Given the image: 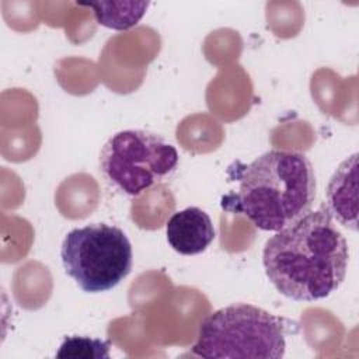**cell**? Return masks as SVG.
I'll return each mask as SVG.
<instances>
[{"instance_id":"5b68a950","label":"cell","mask_w":359,"mask_h":359,"mask_svg":"<svg viewBox=\"0 0 359 359\" xmlns=\"http://www.w3.org/2000/svg\"><path fill=\"white\" fill-rule=\"evenodd\" d=\"M60 258L65 272L83 292L101 293L114 289L130 273L133 251L123 230L93 223L66 234Z\"/></svg>"},{"instance_id":"8992f818","label":"cell","mask_w":359,"mask_h":359,"mask_svg":"<svg viewBox=\"0 0 359 359\" xmlns=\"http://www.w3.org/2000/svg\"><path fill=\"white\" fill-rule=\"evenodd\" d=\"M170 247L181 255L203 252L215 240V227L210 216L198 206H189L172 213L165 224Z\"/></svg>"},{"instance_id":"ba28073f","label":"cell","mask_w":359,"mask_h":359,"mask_svg":"<svg viewBox=\"0 0 359 359\" xmlns=\"http://www.w3.org/2000/svg\"><path fill=\"white\" fill-rule=\"evenodd\" d=\"M76 4L91 8L100 25L116 31L137 25L150 6L149 1H86Z\"/></svg>"},{"instance_id":"277c9868","label":"cell","mask_w":359,"mask_h":359,"mask_svg":"<svg viewBox=\"0 0 359 359\" xmlns=\"http://www.w3.org/2000/svg\"><path fill=\"white\" fill-rule=\"evenodd\" d=\"M180 154L161 135L126 129L112 135L100 151V172L109 188L136 198L170 180Z\"/></svg>"},{"instance_id":"7a4b0ae2","label":"cell","mask_w":359,"mask_h":359,"mask_svg":"<svg viewBox=\"0 0 359 359\" xmlns=\"http://www.w3.org/2000/svg\"><path fill=\"white\" fill-rule=\"evenodd\" d=\"M316 191L307 156L275 149L243 167L237 194L226 196L223 205L262 231H279L311 210Z\"/></svg>"},{"instance_id":"6da1fadb","label":"cell","mask_w":359,"mask_h":359,"mask_svg":"<svg viewBox=\"0 0 359 359\" xmlns=\"http://www.w3.org/2000/svg\"><path fill=\"white\" fill-rule=\"evenodd\" d=\"M348 261V243L325 205L275 231L262 250L266 278L294 302H314L337 292Z\"/></svg>"},{"instance_id":"52a82bcc","label":"cell","mask_w":359,"mask_h":359,"mask_svg":"<svg viewBox=\"0 0 359 359\" xmlns=\"http://www.w3.org/2000/svg\"><path fill=\"white\" fill-rule=\"evenodd\" d=\"M325 208L344 227L358 230V153L346 157L327 185Z\"/></svg>"},{"instance_id":"9c48e42d","label":"cell","mask_w":359,"mask_h":359,"mask_svg":"<svg viewBox=\"0 0 359 359\" xmlns=\"http://www.w3.org/2000/svg\"><path fill=\"white\" fill-rule=\"evenodd\" d=\"M57 358H109V344L101 339L72 335L66 337L56 352Z\"/></svg>"},{"instance_id":"3957f363","label":"cell","mask_w":359,"mask_h":359,"mask_svg":"<svg viewBox=\"0 0 359 359\" xmlns=\"http://www.w3.org/2000/svg\"><path fill=\"white\" fill-rule=\"evenodd\" d=\"M282 318L248 303L210 313L199 325L191 353L199 358L280 359L286 351Z\"/></svg>"}]
</instances>
